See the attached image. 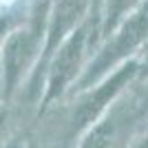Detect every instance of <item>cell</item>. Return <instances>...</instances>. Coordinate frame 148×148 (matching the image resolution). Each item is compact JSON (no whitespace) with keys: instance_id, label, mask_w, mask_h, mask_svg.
I'll use <instances>...</instances> for the list:
<instances>
[{"instance_id":"1","label":"cell","mask_w":148,"mask_h":148,"mask_svg":"<svg viewBox=\"0 0 148 148\" xmlns=\"http://www.w3.org/2000/svg\"><path fill=\"white\" fill-rule=\"evenodd\" d=\"M146 36H148V13L142 11V13H137V16H133L130 22H126V27L119 31V36L113 40V44L106 47V51L99 56L97 64H95V71L88 73L86 80H91L93 75L102 73L104 69L111 66L113 62H117L119 58H124L126 53H130L137 44H142L144 40H146Z\"/></svg>"},{"instance_id":"2","label":"cell","mask_w":148,"mask_h":148,"mask_svg":"<svg viewBox=\"0 0 148 148\" xmlns=\"http://www.w3.org/2000/svg\"><path fill=\"white\" fill-rule=\"evenodd\" d=\"M135 0H108V27H113L117 22V18H122V13L133 5Z\"/></svg>"},{"instance_id":"3","label":"cell","mask_w":148,"mask_h":148,"mask_svg":"<svg viewBox=\"0 0 148 148\" xmlns=\"http://www.w3.org/2000/svg\"><path fill=\"white\" fill-rule=\"evenodd\" d=\"M137 148H148V137H146V139H144V142L139 144V146H137Z\"/></svg>"},{"instance_id":"4","label":"cell","mask_w":148,"mask_h":148,"mask_svg":"<svg viewBox=\"0 0 148 148\" xmlns=\"http://www.w3.org/2000/svg\"><path fill=\"white\" fill-rule=\"evenodd\" d=\"M146 64H148V51H146Z\"/></svg>"},{"instance_id":"5","label":"cell","mask_w":148,"mask_h":148,"mask_svg":"<svg viewBox=\"0 0 148 148\" xmlns=\"http://www.w3.org/2000/svg\"><path fill=\"white\" fill-rule=\"evenodd\" d=\"M0 2H5V0H0Z\"/></svg>"}]
</instances>
